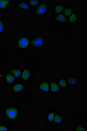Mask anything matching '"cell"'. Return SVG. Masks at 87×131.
I'll return each instance as SVG.
<instances>
[{
    "label": "cell",
    "mask_w": 87,
    "mask_h": 131,
    "mask_svg": "<svg viewBox=\"0 0 87 131\" xmlns=\"http://www.w3.org/2000/svg\"><path fill=\"white\" fill-rule=\"evenodd\" d=\"M68 81L69 84L71 86H75L78 83V79L73 76H69Z\"/></svg>",
    "instance_id": "15"
},
{
    "label": "cell",
    "mask_w": 87,
    "mask_h": 131,
    "mask_svg": "<svg viewBox=\"0 0 87 131\" xmlns=\"http://www.w3.org/2000/svg\"><path fill=\"white\" fill-rule=\"evenodd\" d=\"M27 3L29 4L30 7H36L37 6L39 5L40 3V1L38 0H30L28 1Z\"/></svg>",
    "instance_id": "20"
},
{
    "label": "cell",
    "mask_w": 87,
    "mask_h": 131,
    "mask_svg": "<svg viewBox=\"0 0 87 131\" xmlns=\"http://www.w3.org/2000/svg\"><path fill=\"white\" fill-rule=\"evenodd\" d=\"M48 7L47 3H43L39 5L35 11V15L39 16L45 15L48 12Z\"/></svg>",
    "instance_id": "1"
},
{
    "label": "cell",
    "mask_w": 87,
    "mask_h": 131,
    "mask_svg": "<svg viewBox=\"0 0 87 131\" xmlns=\"http://www.w3.org/2000/svg\"><path fill=\"white\" fill-rule=\"evenodd\" d=\"M29 39L27 37H23L19 39L18 41V46L21 49L27 48L29 45Z\"/></svg>",
    "instance_id": "3"
},
{
    "label": "cell",
    "mask_w": 87,
    "mask_h": 131,
    "mask_svg": "<svg viewBox=\"0 0 87 131\" xmlns=\"http://www.w3.org/2000/svg\"><path fill=\"white\" fill-rule=\"evenodd\" d=\"M55 113L53 112H50L48 114V115L47 116V121L50 122H52L53 121L54 117H55Z\"/></svg>",
    "instance_id": "21"
},
{
    "label": "cell",
    "mask_w": 87,
    "mask_h": 131,
    "mask_svg": "<svg viewBox=\"0 0 87 131\" xmlns=\"http://www.w3.org/2000/svg\"><path fill=\"white\" fill-rule=\"evenodd\" d=\"M44 38L41 36H38L34 38L32 40V44L33 46L36 48H40L44 45Z\"/></svg>",
    "instance_id": "4"
},
{
    "label": "cell",
    "mask_w": 87,
    "mask_h": 131,
    "mask_svg": "<svg viewBox=\"0 0 87 131\" xmlns=\"http://www.w3.org/2000/svg\"><path fill=\"white\" fill-rule=\"evenodd\" d=\"M65 8L64 5L62 4H57L54 6V12L56 14H59L63 11Z\"/></svg>",
    "instance_id": "10"
},
{
    "label": "cell",
    "mask_w": 87,
    "mask_h": 131,
    "mask_svg": "<svg viewBox=\"0 0 87 131\" xmlns=\"http://www.w3.org/2000/svg\"><path fill=\"white\" fill-rule=\"evenodd\" d=\"M50 88L51 91L53 93H57L60 90V88L58 84L55 81H52L50 83Z\"/></svg>",
    "instance_id": "11"
},
{
    "label": "cell",
    "mask_w": 87,
    "mask_h": 131,
    "mask_svg": "<svg viewBox=\"0 0 87 131\" xmlns=\"http://www.w3.org/2000/svg\"><path fill=\"white\" fill-rule=\"evenodd\" d=\"M4 28H5V25L4 22L2 20L0 19V35L3 32Z\"/></svg>",
    "instance_id": "23"
},
{
    "label": "cell",
    "mask_w": 87,
    "mask_h": 131,
    "mask_svg": "<svg viewBox=\"0 0 87 131\" xmlns=\"http://www.w3.org/2000/svg\"><path fill=\"white\" fill-rule=\"evenodd\" d=\"M15 77L12 73H8L5 78V80L7 83L12 84L15 81Z\"/></svg>",
    "instance_id": "14"
},
{
    "label": "cell",
    "mask_w": 87,
    "mask_h": 131,
    "mask_svg": "<svg viewBox=\"0 0 87 131\" xmlns=\"http://www.w3.org/2000/svg\"><path fill=\"white\" fill-rule=\"evenodd\" d=\"M8 127L5 125H0V131H8Z\"/></svg>",
    "instance_id": "24"
},
{
    "label": "cell",
    "mask_w": 87,
    "mask_h": 131,
    "mask_svg": "<svg viewBox=\"0 0 87 131\" xmlns=\"http://www.w3.org/2000/svg\"><path fill=\"white\" fill-rule=\"evenodd\" d=\"M73 13V9L70 6L65 8L63 10V15L66 17L70 16Z\"/></svg>",
    "instance_id": "16"
},
{
    "label": "cell",
    "mask_w": 87,
    "mask_h": 131,
    "mask_svg": "<svg viewBox=\"0 0 87 131\" xmlns=\"http://www.w3.org/2000/svg\"><path fill=\"white\" fill-rule=\"evenodd\" d=\"M6 115L10 120L14 121L16 119L18 115V110L15 107H9L5 111Z\"/></svg>",
    "instance_id": "2"
},
{
    "label": "cell",
    "mask_w": 87,
    "mask_h": 131,
    "mask_svg": "<svg viewBox=\"0 0 87 131\" xmlns=\"http://www.w3.org/2000/svg\"><path fill=\"white\" fill-rule=\"evenodd\" d=\"M12 1L6 0H0V10L8 9L11 6Z\"/></svg>",
    "instance_id": "7"
},
{
    "label": "cell",
    "mask_w": 87,
    "mask_h": 131,
    "mask_svg": "<svg viewBox=\"0 0 87 131\" xmlns=\"http://www.w3.org/2000/svg\"><path fill=\"white\" fill-rule=\"evenodd\" d=\"M18 8L23 11L27 12L31 10V7L29 4L24 1L19 2L18 3Z\"/></svg>",
    "instance_id": "5"
},
{
    "label": "cell",
    "mask_w": 87,
    "mask_h": 131,
    "mask_svg": "<svg viewBox=\"0 0 87 131\" xmlns=\"http://www.w3.org/2000/svg\"><path fill=\"white\" fill-rule=\"evenodd\" d=\"M75 131H86V127L84 125L81 124H79L76 125L74 128Z\"/></svg>",
    "instance_id": "22"
},
{
    "label": "cell",
    "mask_w": 87,
    "mask_h": 131,
    "mask_svg": "<svg viewBox=\"0 0 87 131\" xmlns=\"http://www.w3.org/2000/svg\"><path fill=\"white\" fill-rule=\"evenodd\" d=\"M39 89L41 91L47 92L50 91V84L47 81H43L39 84Z\"/></svg>",
    "instance_id": "8"
},
{
    "label": "cell",
    "mask_w": 87,
    "mask_h": 131,
    "mask_svg": "<svg viewBox=\"0 0 87 131\" xmlns=\"http://www.w3.org/2000/svg\"><path fill=\"white\" fill-rule=\"evenodd\" d=\"M21 70L19 68H14L11 70V73L15 78H18L21 76L22 74Z\"/></svg>",
    "instance_id": "13"
},
{
    "label": "cell",
    "mask_w": 87,
    "mask_h": 131,
    "mask_svg": "<svg viewBox=\"0 0 87 131\" xmlns=\"http://www.w3.org/2000/svg\"><path fill=\"white\" fill-rule=\"evenodd\" d=\"M25 88V86L23 83H17L13 85L12 87V91L14 92H19L23 91Z\"/></svg>",
    "instance_id": "9"
},
{
    "label": "cell",
    "mask_w": 87,
    "mask_h": 131,
    "mask_svg": "<svg viewBox=\"0 0 87 131\" xmlns=\"http://www.w3.org/2000/svg\"><path fill=\"white\" fill-rule=\"evenodd\" d=\"M56 21L60 23H65L68 22V19L63 14H58L55 17Z\"/></svg>",
    "instance_id": "12"
},
{
    "label": "cell",
    "mask_w": 87,
    "mask_h": 131,
    "mask_svg": "<svg viewBox=\"0 0 87 131\" xmlns=\"http://www.w3.org/2000/svg\"><path fill=\"white\" fill-rule=\"evenodd\" d=\"M58 84L62 88H66L67 86V82L63 78H61L58 80Z\"/></svg>",
    "instance_id": "19"
},
{
    "label": "cell",
    "mask_w": 87,
    "mask_h": 131,
    "mask_svg": "<svg viewBox=\"0 0 87 131\" xmlns=\"http://www.w3.org/2000/svg\"><path fill=\"white\" fill-rule=\"evenodd\" d=\"M78 19V15L76 12H74L69 17V21L71 23H75Z\"/></svg>",
    "instance_id": "17"
},
{
    "label": "cell",
    "mask_w": 87,
    "mask_h": 131,
    "mask_svg": "<svg viewBox=\"0 0 87 131\" xmlns=\"http://www.w3.org/2000/svg\"><path fill=\"white\" fill-rule=\"evenodd\" d=\"M32 75L31 70L29 67H27L24 69L21 74V78L24 81H27L29 79Z\"/></svg>",
    "instance_id": "6"
},
{
    "label": "cell",
    "mask_w": 87,
    "mask_h": 131,
    "mask_svg": "<svg viewBox=\"0 0 87 131\" xmlns=\"http://www.w3.org/2000/svg\"><path fill=\"white\" fill-rule=\"evenodd\" d=\"M53 121L56 124H60L63 122V118L61 115L57 114L55 115Z\"/></svg>",
    "instance_id": "18"
}]
</instances>
